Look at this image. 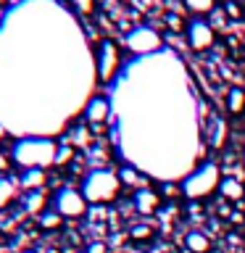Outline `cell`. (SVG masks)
<instances>
[{
  "label": "cell",
  "instance_id": "6da1fadb",
  "mask_svg": "<svg viewBox=\"0 0 245 253\" xmlns=\"http://www.w3.org/2000/svg\"><path fill=\"white\" fill-rule=\"evenodd\" d=\"M58 156V145L50 137H24L13 145L11 158L21 169H47L50 164H55Z\"/></svg>",
  "mask_w": 245,
  "mask_h": 253
},
{
  "label": "cell",
  "instance_id": "7a4b0ae2",
  "mask_svg": "<svg viewBox=\"0 0 245 253\" xmlns=\"http://www.w3.org/2000/svg\"><path fill=\"white\" fill-rule=\"evenodd\" d=\"M119 193H122V179H119V174L108 169L90 171L82 185V195L87 198V203H98V206L111 203Z\"/></svg>",
  "mask_w": 245,
  "mask_h": 253
},
{
  "label": "cell",
  "instance_id": "3957f363",
  "mask_svg": "<svg viewBox=\"0 0 245 253\" xmlns=\"http://www.w3.org/2000/svg\"><path fill=\"white\" fill-rule=\"evenodd\" d=\"M219 185H221L219 166L216 164H203L182 182V195L190 198V201H203V198L216 193Z\"/></svg>",
  "mask_w": 245,
  "mask_h": 253
},
{
  "label": "cell",
  "instance_id": "277c9868",
  "mask_svg": "<svg viewBox=\"0 0 245 253\" xmlns=\"http://www.w3.org/2000/svg\"><path fill=\"white\" fill-rule=\"evenodd\" d=\"M124 45L129 47V53L134 55H153L161 50V35H158L156 29H150V27H137V29H132L129 35H126L124 40Z\"/></svg>",
  "mask_w": 245,
  "mask_h": 253
},
{
  "label": "cell",
  "instance_id": "5b68a950",
  "mask_svg": "<svg viewBox=\"0 0 245 253\" xmlns=\"http://www.w3.org/2000/svg\"><path fill=\"white\" fill-rule=\"evenodd\" d=\"M119 69H122V53H119L116 42H111V40L100 42V47H98V66H95L98 79L103 84H108L111 79L119 74Z\"/></svg>",
  "mask_w": 245,
  "mask_h": 253
},
{
  "label": "cell",
  "instance_id": "8992f818",
  "mask_svg": "<svg viewBox=\"0 0 245 253\" xmlns=\"http://www.w3.org/2000/svg\"><path fill=\"white\" fill-rule=\"evenodd\" d=\"M87 198L82 195V190L74 187H63L58 195H55V211L61 213L63 219H79L87 213Z\"/></svg>",
  "mask_w": 245,
  "mask_h": 253
},
{
  "label": "cell",
  "instance_id": "52a82bcc",
  "mask_svg": "<svg viewBox=\"0 0 245 253\" xmlns=\"http://www.w3.org/2000/svg\"><path fill=\"white\" fill-rule=\"evenodd\" d=\"M213 42H216V32H213L211 21L205 19H195L187 24V45L193 50L203 53V50H211Z\"/></svg>",
  "mask_w": 245,
  "mask_h": 253
},
{
  "label": "cell",
  "instance_id": "ba28073f",
  "mask_svg": "<svg viewBox=\"0 0 245 253\" xmlns=\"http://www.w3.org/2000/svg\"><path fill=\"white\" fill-rule=\"evenodd\" d=\"M111 116V103L108 98H103V95H92L90 100H87V106H84V119L90 124H103L106 119Z\"/></svg>",
  "mask_w": 245,
  "mask_h": 253
},
{
  "label": "cell",
  "instance_id": "9c48e42d",
  "mask_svg": "<svg viewBox=\"0 0 245 253\" xmlns=\"http://www.w3.org/2000/svg\"><path fill=\"white\" fill-rule=\"evenodd\" d=\"M158 206H161V198H158L156 190H150V187H137L134 190V209H137V213L150 216V213H156Z\"/></svg>",
  "mask_w": 245,
  "mask_h": 253
},
{
  "label": "cell",
  "instance_id": "30bf717a",
  "mask_svg": "<svg viewBox=\"0 0 245 253\" xmlns=\"http://www.w3.org/2000/svg\"><path fill=\"white\" fill-rule=\"evenodd\" d=\"M185 248H187L190 253H211L213 243H211V237L205 235V232H201V229H193V232H187V237H185Z\"/></svg>",
  "mask_w": 245,
  "mask_h": 253
},
{
  "label": "cell",
  "instance_id": "8fae6325",
  "mask_svg": "<svg viewBox=\"0 0 245 253\" xmlns=\"http://www.w3.org/2000/svg\"><path fill=\"white\" fill-rule=\"evenodd\" d=\"M219 195L224 198V201L237 203V201H240V198L245 195V187H243V182H240V179L224 177V179H221V185H219Z\"/></svg>",
  "mask_w": 245,
  "mask_h": 253
},
{
  "label": "cell",
  "instance_id": "7c38bea8",
  "mask_svg": "<svg viewBox=\"0 0 245 253\" xmlns=\"http://www.w3.org/2000/svg\"><path fill=\"white\" fill-rule=\"evenodd\" d=\"M45 206H47L45 190H29L27 198H24V209H27L29 213H37V216H42V213H45Z\"/></svg>",
  "mask_w": 245,
  "mask_h": 253
},
{
  "label": "cell",
  "instance_id": "4fadbf2b",
  "mask_svg": "<svg viewBox=\"0 0 245 253\" xmlns=\"http://www.w3.org/2000/svg\"><path fill=\"white\" fill-rule=\"evenodd\" d=\"M16 195H19V187H16V182L8 179V177H0V211L8 209V206L16 201Z\"/></svg>",
  "mask_w": 245,
  "mask_h": 253
},
{
  "label": "cell",
  "instance_id": "5bb4252c",
  "mask_svg": "<svg viewBox=\"0 0 245 253\" xmlns=\"http://www.w3.org/2000/svg\"><path fill=\"white\" fill-rule=\"evenodd\" d=\"M45 169H27L21 174V187H27V190H42V185H45Z\"/></svg>",
  "mask_w": 245,
  "mask_h": 253
},
{
  "label": "cell",
  "instance_id": "9a60e30c",
  "mask_svg": "<svg viewBox=\"0 0 245 253\" xmlns=\"http://www.w3.org/2000/svg\"><path fill=\"white\" fill-rule=\"evenodd\" d=\"M187 11H193L195 16H208L216 11V0H185Z\"/></svg>",
  "mask_w": 245,
  "mask_h": 253
},
{
  "label": "cell",
  "instance_id": "2e32d148",
  "mask_svg": "<svg viewBox=\"0 0 245 253\" xmlns=\"http://www.w3.org/2000/svg\"><path fill=\"white\" fill-rule=\"evenodd\" d=\"M227 108H229V114H243V111H245V90H240V87H232V90H229Z\"/></svg>",
  "mask_w": 245,
  "mask_h": 253
},
{
  "label": "cell",
  "instance_id": "e0dca14e",
  "mask_svg": "<svg viewBox=\"0 0 245 253\" xmlns=\"http://www.w3.org/2000/svg\"><path fill=\"white\" fill-rule=\"evenodd\" d=\"M63 224V216L58 211H45L42 216H40V227L42 229H58Z\"/></svg>",
  "mask_w": 245,
  "mask_h": 253
},
{
  "label": "cell",
  "instance_id": "ac0fdd59",
  "mask_svg": "<svg viewBox=\"0 0 245 253\" xmlns=\"http://www.w3.org/2000/svg\"><path fill=\"white\" fill-rule=\"evenodd\" d=\"M79 13H92L95 11V0H69Z\"/></svg>",
  "mask_w": 245,
  "mask_h": 253
},
{
  "label": "cell",
  "instance_id": "d6986e66",
  "mask_svg": "<svg viewBox=\"0 0 245 253\" xmlns=\"http://www.w3.org/2000/svg\"><path fill=\"white\" fill-rule=\"evenodd\" d=\"M150 235H153V229H150L148 224H137V227H132V237H134V240H148Z\"/></svg>",
  "mask_w": 245,
  "mask_h": 253
},
{
  "label": "cell",
  "instance_id": "ffe728a7",
  "mask_svg": "<svg viewBox=\"0 0 245 253\" xmlns=\"http://www.w3.org/2000/svg\"><path fill=\"white\" fill-rule=\"evenodd\" d=\"M87 253H108V245L106 243H90V245H87Z\"/></svg>",
  "mask_w": 245,
  "mask_h": 253
},
{
  "label": "cell",
  "instance_id": "44dd1931",
  "mask_svg": "<svg viewBox=\"0 0 245 253\" xmlns=\"http://www.w3.org/2000/svg\"><path fill=\"white\" fill-rule=\"evenodd\" d=\"M179 193H182V187L171 185V182H166V198H174V195H179Z\"/></svg>",
  "mask_w": 245,
  "mask_h": 253
},
{
  "label": "cell",
  "instance_id": "7402d4cb",
  "mask_svg": "<svg viewBox=\"0 0 245 253\" xmlns=\"http://www.w3.org/2000/svg\"><path fill=\"white\" fill-rule=\"evenodd\" d=\"M227 11H229V16H240V8L232 5V3H227Z\"/></svg>",
  "mask_w": 245,
  "mask_h": 253
},
{
  "label": "cell",
  "instance_id": "603a6c76",
  "mask_svg": "<svg viewBox=\"0 0 245 253\" xmlns=\"http://www.w3.org/2000/svg\"><path fill=\"white\" fill-rule=\"evenodd\" d=\"M5 166H8V161H5V156H3V153H0V171H3V169H5Z\"/></svg>",
  "mask_w": 245,
  "mask_h": 253
},
{
  "label": "cell",
  "instance_id": "cb8c5ba5",
  "mask_svg": "<svg viewBox=\"0 0 245 253\" xmlns=\"http://www.w3.org/2000/svg\"><path fill=\"white\" fill-rule=\"evenodd\" d=\"M3 137H5V126L0 124V140H3Z\"/></svg>",
  "mask_w": 245,
  "mask_h": 253
},
{
  "label": "cell",
  "instance_id": "d4e9b609",
  "mask_svg": "<svg viewBox=\"0 0 245 253\" xmlns=\"http://www.w3.org/2000/svg\"><path fill=\"white\" fill-rule=\"evenodd\" d=\"M24 253H37V251H24Z\"/></svg>",
  "mask_w": 245,
  "mask_h": 253
}]
</instances>
